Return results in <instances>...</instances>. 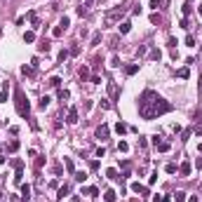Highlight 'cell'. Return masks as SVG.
I'll return each mask as SVG.
<instances>
[{
  "label": "cell",
  "instance_id": "obj_54",
  "mask_svg": "<svg viewBox=\"0 0 202 202\" xmlns=\"http://www.w3.org/2000/svg\"><path fill=\"white\" fill-rule=\"evenodd\" d=\"M150 7H153V10H158V7H160V0H150Z\"/></svg>",
  "mask_w": 202,
  "mask_h": 202
},
{
  "label": "cell",
  "instance_id": "obj_36",
  "mask_svg": "<svg viewBox=\"0 0 202 202\" xmlns=\"http://www.w3.org/2000/svg\"><path fill=\"white\" fill-rule=\"evenodd\" d=\"M99 43H101V33H94V35H92V43H90V45H92V47H96Z\"/></svg>",
  "mask_w": 202,
  "mask_h": 202
},
{
  "label": "cell",
  "instance_id": "obj_40",
  "mask_svg": "<svg viewBox=\"0 0 202 202\" xmlns=\"http://www.w3.org/2000/svg\"><path fill=\"white\" fill-rule=\"evenodd\" d=\"M146 52H148V45H141V47L136 49V57H144Z\"/></svg>",
  "mask_w": 202,
  "mask_h": 202
},
{
  "label": "cell",
  "instance_id": "obj_27",
  "mask_svg": "<svg viewBox=\"0 0 202 202\" xmlns=\"http://www.w3.org/2000/svg\"><path fill=\"white\" fill-rule=\"evenodd\" d=\"M73 179L78 181V183H82V181L87 179V174H85V172H75V174H73Z\"/></svg>",
  "mask_w": 202,
  "mask_h": 202
},
{
  "label": "cell",
  "instance_id": "obj_46",
  "mask_svg": "<svg viewBox=\"0 0 202 202\" xmlns=\"http://www.w3.org/2000/svg\"><path fill=\"white\" fill-rule=\"evenodd\" d=\"M90 169H92V172L99 169V160H92V162H90Z\"/></svg>",
  "mask_w": 202,
  "mask_h": 202
},
{
  "label": "cell",
  "instance_id": "obj_20",
  "mask_svg": "<svg viewBox=\"0 0 202 202\" xmlns=\"http://www.w3.org/2000/svg\"><path fill=\"white\" fill-rule=\"evenodd\" d=\"M106 176H108L111 181H120V174H117V169H113V167H111V169L106 172Z\"/></svg>",
  "mask_w": 202,
  "mask_h": 202
},
{
  "label": "cell",
  "instance_id": "obj_35",
  "mask_svg": "<svg viewBox=\"0 0 202 202\" xmlns=\"http://www.w3.org/2000/svg\"><path fill=\"white\" fill-rule=\"evenodd\" d=\"M181 12H183V16H191V12H193V7H191V2H186V5L181 7Z\"/></svg>",
  "mask_w": 202,
  "mask_h": 202
},
{
  "label": "cell",
  "instance_id": "obj_34",
  "mask_svg": "<svg viewBox=\"0 0 202 202\" xmlns=\"http://www.w3.org/2000/svg\"><path fill=\"white\" fill-rule=\"evenodd\" d=\"M117 150H120V153H127V150H129V144H127V141H120V144H117Z\"/></svg>",
  "mask_w": 202,
  "mask_h": 202
},
{
  "label": "cell",
  "instance_id": "obj_41",
  "mask_svg": "<svg viewBox=\"0 0 202 202\" xmlns=\"http://www.w3.org/2000/svg\"><path fill=\"white\" fill-rule=\"evenodd\" d=\"M186 45H188V47H195V38H193L191 33L186 35Z\"/></svg>",
  "mask_w": 202,
  "mask_h": 202
},
{
  "label": "cell",
  "instance_id": "obj_25",
  "mask_svg": "<svg viewBox=\"0 0 202 202\" xmlns=\"http://www.w3.org/2000/svg\"><path fill=\"white\" fill-rule=\"evenodd\" d=\"M21 73L28 75V78H33V75H35V71H33V66H21Z\"/></svg>",
  "mask_w": 202,
  "mask_h": 202
},
{
  "label": "cell",
  "instance_id": "obj_13",
  "mask_svg": "<svg viewBox=\"0 0 202 202\" xmlns=\"http://www.w3.org/2000/svg\"><path fill=\"white\" fill-rule=\"evenodd\" d=\"M117 31H120V35H127V33L132 31V24H129V21H122L120 26H117Z\"/></svg>",
  "mask_w": 202,
  "mask_h": 202
},
{
  "label": "cell",
  "instance_id": "obj_50",
  "mask_svg": "<svg viewBox=\"0 0 202 202\" xmlns=\"http://www.w3.org/2000/svg\"><path fill=\"white\" fill-rule=\"evenodd\" d=\"M12 165H14V169H24V162H21V160H14Z\"/></svg>",
  "mask_w": 202,
  "mask_h": 202
},
{
  "label": "cell",
  "instance_id": "obj_51",
  "mask_svg": "<svg viewBox=\"0 0 202 202\" xmlns=\"http://www.w3.org/2000/svg\"><path fill=\"white\" fill-rule=\"evenodd\" d=\"M146 144H148V141H146V136H139V146H141V148H146Z\"/></svg>",
  "mask_w": 202,
  "mask_h": 202
},
{
  "label": "cell",
  "instance_id": "obj_56",
  "mask_svg": "<svg viewBox=\"0 0 202 202\" xmlns=\"http://www.w3.org/2000/svg\"><path fill=\"white\" fill-rule=\"evenodd\" d=\"M186 200H188V202H200V197H197V195H191V197H186Z\"/></svg>",
  "mask_w": 202,
  "mask_h": 202
},
{
  "label": "cell",
  "instance_id": "obj_43",
  "mask_svg": "<svg viewBox=\"0 0 202 202\" xmlns=\"http://www.w3.org/2000/svg\"><path fill=\"white\" fill-rule=\"evenodd\" d=\"M68 54H71V57H78V54H80V47H78V45H73V47L68 49Z\"/></svg>",
  "mask_w": 202,
  "mask_h": 202
},
{
  "label": "cell",
  "instance_id": "obj_55",
  "mask_svg": "<svg viewBox=\"0 0 202 202\" xmlns=\"http://www.w3.org/2000/svg\"><path fill=\"white\" fill-rule=\"evenodd\" d=\"M160 202H172V195H162V197H160Z\"/></svg>",
  "mask_w": 202,
  "mask_h": 202
},
{
  "label": "cell",
  "instance_id": "obj_29",
  "mask_svg": "<svg viewBox=\"0 0 202 202\" xmlns=\"http://www.w3.org/2000/svg\"><path fill=\"white\" fill-rule=\"evenodd\" d=\"M176 75H179L181 80H186L188 75H191V71H188V68H179V71H176Z\"/></svg>",
  "mask_w": 202,
  "mask_h": 202
},
{
  "label": "cell",
  "instance_id": "obj_3",
  "mask_svg": "<svg viewBox=\"0 0 202 202\" xmlns=\"http://www.w3.org/2000/svg\"><path fill=\"white\" fill-rule=\"evenodd\" d=\"M125 12H127L125 7H115V10L106 12V16H103V24H106V26H113L115 21H120V19L125 16Z\"/></svg>",
  "mask_w": 202,
  "mask_h": 202
},
{
  "label": "cell",
  "instance_id": "obj_18",
  "mask_svg": "<svg viewBox=\"0 0 202 202\" xmlns=\"http://www.w3.org/2000/svg\"><path fill=\"white\" fill-rule=\"evenodd\" d=\"M115 132L120 134V136H122V134H127V132H129V127H127L125 122H117V125H115Z\"/></svg>",
  "mask_w": 202,
  "mask_h": 202
},
{
  "label": "cell",
  "instance_id": "obj_57",
  "mask_svg": "<svg viewBox=\"0 0 202 202\" xmlns=\"http://www.w3.org/2000/svg\"><path fill=\"white\" fill-rule=\"evenodd\" d=\"M160 7H169V0H160Z\"/></svg>",
  "mask_w": 202,
  "mask_h": 202
},
{
  "label": "cell",
  "instance_id": "obj_10",
  "mask_svg": "<svg viewBox=\"0 0 202 202\" xmlns=\"http://www.w3.org/2000/svg\"><path fill=\"white\" fill-rule=\"evenodd\" d=\"M132 191H134V193H139V195H148V188L141 186L139 181H134V183H132Z\"/></svg>",
  "mask_w": 202,
  "mask_h": 202
},
{
  "label": "cell",
  "instance_id": "obj_61",
  "mask_svg": "<svg viewBox=\"0 0 202 202\" xmlns=\"http://www.w3.org/2000/svg\"><path fill=\"white\" fill-rule=\"evenodd\" d=\"M200 92H202V82H200Z\"/></svg>",
  "mask_w": 202,
  "mask_h": 202
},
{
  "label": "cell",
  "instance_id": "obj_23",
  "mask_svg": "<svg viewBox=\"0 0 202 202\" xmlns=\"http://www.w3.org/2000/svg\"><path fill=\"white\" fill-rule=\"evenodd\" d=\"M24 43H35V33L26 31V33H24Z\"/></svg>",
  "mask_w": 202,
  "mask_h": 202
},
{
  "label": "cell",
  "instance_id": "obj_33",
  "mask_svg": "<svg viewBox=\"0 0 202 202\" xmlns=\"http://www.w3.org/2000/svg\"><path fill=\"white\" fill-rule=\"evenodd\" d=\"M150 24H162V16H160L158 12H153V14H150Z\"/></svg>",
  "mask_w": 202,
  "mask_h": 202
},
{
  "label": "cell",
  "instance_id": "obj_58",
  "mask_svg": "<svg viewBox=\"0 0 202 202\" xmlns=\"http://www.w3.org/2000/svg\"><path fill=\"white\" fill-rule=\"evenodd\" d=\"M0 165H5V155H0Z\"/></svg>",
  "mask_w": 202,
  "mask_h": 202
},
{
  "label": "cell",
  "instance_id": "obj_38",
  "mask_svg": "<svg viewBox=\"0 0 202 202\" xmlns=\"http://www.w3.org/2000/svg\"><path fill=\"white\" fill-rule=\"evenodd\" d=\"M71 54H68V49H61V52H59V61H61V64H64L66 59H68Z\"/></svg>",
  "mask_w": 202,
  "mask_h": 202
},
{
  "label": "cell",
  "instance_id": "obj_8",
  "mask_svg": "<svg viewBox=\"0 0 202 202\" xmlns=\"http://www.w3.org/2000/svg\"><path fill=\"white\" fill-rule=\"evenodd\" d=\"M108 134H111L108 125H99V127H96V136L99 139H108Z\"/></svg>",
  "mask_w": 202,
  "mask_h": 202
},
{
  "label": "cell",
  "instance_id": "obj_30",
  "mask_svg": "<svg viewBox=\"0 0 202 202\" xmlns=\"http://www.w3.org/2000/svg\"><path fill=\"white\" fill-rule=\"evenodd\" d=\"M59 99H61V101H68V99H71V92H68V90H59Z\"/></svg>",
  "mask_w": 202,
  "mask_h": 202
},
{
  "label": "cell",
  "instance_id": "obj_14",
  "mask_svg": "<svg viewBox=\"0 0 202 202\" xmlns=\"http://www.w3.org/2000/svg\"><path fill=\"white\" fill-rule=\"evenodd\" d=\"M193 132H195L197 134V136H202V120H200V117H195V122H193Z\"/></svg>",
  "mask_w": 202,
  "mask_h": 202
},
{
  "label": "cell",
  "instance_id": "obj_11",
  "mask_svg": "<svg viewBox=\"0 0 202 202\" xmlns=\"http://www.w3.org/2000/svg\"><path fill=\"white\" fill-rule=\"evenodd\" d=\"M64 167H66V172L68 174H75V162L71 158H64Z\"/></svg>",
  "mask_w": 202,
  "mask_h": 202
},
{
  "label": "cell",
  "instance_id": "obj_2",
  "mask_svg": "<svg viewBox=\"0 0 202 202\" xmlns=\"http://www.w3.org/2000/svg\"><path fill=\"white\" fill-rule=\"evenodd\" d=\"M14 108H16V113H19L21 117H28V115H31V103H28L26 94H24L19 87L14 90Z\"/></svg>",
  "mask_w": 202,
  "mask_h": 202
},
{
  "label": "cell",
  "instance_id": "obj_9",
  "mask_svg": "<svg viewBox=\"0 0 202 202\" xmlns=\"http://www.w3.org/2000/svg\"><path fill=\"white\" fill-rule=\"evenodd\" d=\"M28 200H31V186L21 183V202H28Z\"/></svg>",
  "mask_w": 202,
  "mask_h": 202
},
{
  "label": "cell",
  "instance_id": "obj_32",
  "mask_svg": "<svg viewBox=\"0 0 202 202\" xmlns=\"http://www.w3.org/2000/svg\"><path fill=\"white\" fill-rule=\"evenodd\" d=\"M38 106H40V108H43V111H45V108L49 106V96H43V99L38 101Z\"/></svg>",
  "mask_w": 202,
  "mask_h": 202
},
{
  "label": "cell",
  "instance_id": "obj_1",
  "mask_svg": "<svg viewBox=\"0 0 202 202\" xmlns=\"http://www.w3.org/2000/svg\"><path fill=\"white\" fill-rule=\"evenodd\" d=\"M172 111H174V106L153 90H146L144 94L139 96V115L144 120H155V117L165 115V113H172Z\"/></svg>",
  "mask_w": 202,
  "mask_h": 202
},
{
  "label": "cell",
  "instance_id": "obj_5",
  "mask_svg": "<svg viewBox=\"0 0 202 202\" xmlns=\"http://www.w3.org/2000/svg\"><path fill=\"white\" fill-rule=\"evenodd\" d=\"M108 96H111V101H115L120 96V87H117L115 80H108Z\"/></svg>",
  "mask_w": 202,
  "mask_h": 202
},
{
  "label": "cell",
  "instance_id": "obj_31",
  "mask_svg": "<svg viewBox=\"0 0 202 202\" xmlns=\"http://www.w3.org/2000/svg\"><path fill=\"white\" fill-rule=\"evenodd\" d=\"M59 26H61V28L66 31V28L71 26V19H68V16H61V21H59Z\"/></svg>",
  "mask_w": 202,
  "mask_h": 202
},
{
  "label": "cell",
  "instance_id": "obj_19",
  "mask_svg": "<svg viewBox=\"0 0 202 202\" xmlns=\"http://www.w3.org/2000/svg\"><path fill=\"white\" fill-rule=\"evenodd\" d=\"M103 200H106V202H117L115 191H106V193H103Z\"/></svg>",
  "mask_w": 202,
  "mask_h": 202
},
{
  "label": "cell",
  "instance_id": "obj_16",
  "mask_svg": "<svg viewBox=\"0 0 202 202\" xmlns=\"http://www.w3.org/2000/svg\"><path fill=\"white\" fill-rule=\"evenodd\" d=\"M80 195H92V197H96V195H99V188H96V186H92V188H82V193H80Z\"/></svg>",
  "mask_w": 202,
  "mask_h": 202
},
{
  "label": "cell",
  "instance_id": "obj_48",
  "mask_svg": "<svg viewBox=\"0 0 202 202\" xmlns=\"http://www.w3.org/2000/svg\"><path fill=\"white\" fill-rule=\"evenodd\" d=\"M155 181H158V172H153V174H150V176H148V183H150V186H153Z\"/></svg>",
  "mask_w": 202,
  "mask_h": 202
},
{
  "label": "cell",
  "instance_id": "obj_15",
  "mask_svg": "<svg viewBox=\"0 0 202 202\" xmlns=\"http://www.w3.org/2000/svg\"><path fill=\"white\" fill-rule=\"evenodd\" d=\"M7 92H10V82L2 85V92H0V103H7Z\"/></svg>",
  "mask_w": 202,
  "mask_h": 202
},
{
  "label": "cell",
  "instance_id": "obj_53",
  "mask_svg": "<svg viewBox=\"0 0 202 202\" xmlns=\"http://www.w3.org/2000/svg\"><path fill=\"white\" fill-rule=\"evenodd\" d=\"M179 26H181V28H191V26H188V19H181Z\"/></svg>",
  "mask_w": 202,
  "mask_h": 202
},
{
  "label": "cell",
  "instance_id": "obj_4",
  "mask_svg": "<svg viewBox=\"0 0 202 202\" xmlns=\"http://www.w3.org/2000/svg\"><path fill=\"white\" fill-rule=\"evenodd\" d=\"M153 146L158 148V153H169V148H172L169 141H160V136H153Z\"/></svg>",
  "mask_w": 202,
  "mask_h": 202
},
{
  "label": "cell",
  "instance_id": "obj_59",
  "mask_svg": "<svg viewBox=\"0 0 202 202\" xmlns=\"http://www.w3.org/2000/svg\"><path fill=\"white\" fill-rule=\"evenodd\" d=\"M197 14H200V16H202V5H200V7H197Z\"/></svg>",
  "mask_w": 202,
  "mask_h": 202
},
{
  "label": "cell",
  "instance_id": "obj_52",
  "mask_svg": "<svg viewBox=\"0 0 202 202\" xmlns=\"http://www.w3.org/2000/svg\"><path fill=\"white\" fill-rule=\"evenodd\" d=\"M78 14L80 16H87V7H78Z\"/></svg>",
  "mask_w": 202,
  "mask_h": 202
},
{
  "label": "cell",
  "instance_id": "obj_39",
  "mask_svg": "<svg viewBox=\"0 0 202 202\" xmlns=\"http://www.w3.org/2000/svg\"><path fill=\"white\" fill-rule=\"evenodd\" d=\"M165 172H167V174H176V165H174V162H169V165L165 167Z\"/></svg>",
  "mask_w": 202,
  "mask_h": 202
},
{
  "label": "cell",
  "instance_id": "obj_44",
  "mask_svg": "<svg viewBox=\"0 0 202 202\" xmlns=\"http://www.w3.org/2000/svg\"><path fill=\"white\" fill-rule=\"evenodd\" d=\"M160 57H162L160 49H153V52H150V59H155V61H160Z\"/></svg>",
  "mask_w": 202,
  "mask_h": 202
},
{
  "label": "cell",
  "instance_id": "obj_60",
  "mask_svg": "<svg viewBox=\"0 0 202 202\" xmlns=\"http://www.w3.org/2000/svg\"><path fill=\"white\" fill-rule=\"evenodd\" d=\"M132 202H139V200H136V197H132Z\"/></svg>",
  "mask_w": 202,
  "mask_h": 202
},
{
  "label": "cell",
  "instance_id": "obj_24",
  "mask_svg": "<svg viewBox=\"0 0 202 202\" xmlns=\"http://www.w3.org/2000/svg\"><path fill=\"white\" fill-rule=\"evenodd\" d=\"M16 150H19V141H10V146H7V153H16Z\"/></svg>",
  "mask_w": 202,
  "mask_h": 202
},
{
  "label": "cell",
  "instance_id": "obj_28",
  "mask_svg": "<svg viewBox=\"0 0 202 202\" xmlns=\"http://www.w3.org/2000/svg\"><path fill=\"white\" fill-rule=\"evenodd\" d=\"M68 191H71V186H68V183H64V186L59 188V195H57V197H64V195H68Z\"/></svg>",
  "mask_w": 202,
  "mask_h": 202
},
{
  "label": "cell",
  "instance_id": "obj_37",
  "mask_svg": "<svg viewBox=\"0 0 202 202\" xmlns=\"http://www.w3.org/2000/svg\"><path fill=\"white\" fill-rule=\"evenodd\" d=\"M61 33H64V28H61V26H54L52 28V38H61Z\"/></svg>",
  "mask_w": 202,
  "mask_h": 202
},
{
  "label": "cell",
  "instance_id": "obj_49",
  "mask_svg": "<svg viewBox=\"0 0 202 202\" xmlns=\"http://www.w3.org/2000/svg\"><path fill=\"white\" fill-rule=\"evenodd\" d=\"M111 66H113V68H117V66H120V59H117V57H111Z\"/></svg>",
  "mask_w": 202,
  "mask_h": 202
},
{
  "label": "cell",
  "instance_id": "obj_45",
  "mask_svg": "<svg viewBox=\"0 0 202 202\" xmlns=\"http://www.w3.org/2000/svg\"><path fill=\"white\" fill-rule=\"evenodd\" d=\"M113 106V103H111V101H108V99H101V108H106V111H108V108H111Z\"/></svg>",
  "mask_w": 202,
  "mask_h": 202
},
{
  "label": "cell",
  "instance_id": "obj_47",
  "mask_svg": "<svg viewBox=\"0 0 202 202\" xmlns=\"http://www.w3.org/2000/svg\"><path fill=\"white\" fill-rule=\"evenodd\" d=\"M108 47H111V49L117 47V38H111V40H108Z\"/></svg>",
  "mask_w": 202,
  "mask_h": 202
},
{
  "label": "cell",
  "instance_id": "obj_7",
  "mask_svg": "<svg viewBox=\"0 0 202 202\" xmlns=\"http://www.w3.org/2000/svg\"><path fill=\"white\" fill-rule=\"evenodd\" d=\"M66 122H68V125H75V122H78V108H68V113H66Z\"/></svg>",
  "mask_w": 202,
  "mask_h": 202
},
{
  "label": "cell",
  "instance_id": "obj_21",
  "mask_svg": "<svg viewBox=\"0 0 202 202\" xmlns=\"http://www.w3.org/2000/svg\"><path fill=\"white\" fill-rule=\"evenodd\" d=\"M172 200H176V202H186V193H183V191H176L174 195H172Z\"/></svg>",
  "mask_w": 202,
  "mask_h": 202
},
{
  "label": "cell",
  "instance_id": "obj_22",
  "mask_svg": "<svg viewBox=\"0 0 202 202\" xmlns=\"http://www.w3.org/2000/svg\"><path fill=\"white\" fill-rule=\"evenodd\" d=\"M125 73H127V75H134V73H139V64H129L127 68H125Z\"/></svg>",
  "mask_w": 202,
  "mask_h": 202
},
{
  "label": "cell",
  "instance_id": "obj_42",
  "mask_svg": "<svg viewBox=\"0 0 202 202\" xmlns=\"http://www.w3.org/2000/svg\"><path fill=\"white\" fill-rule=\"evenodd\" d=\"M21 176H24V169H16V174H14V183H21Z\"/></svg>",
  "mask_w": 202,
  "mask_h": 202
},
{
  "label": "cell",
  "instance_id": "obj_26",
  "mask_svg": "<svg viewBox=\"0 0 202 202\" xmlns=\"http://www.w3.org/2000/svg\"><path fill=\"white\" fill-rule=\"evenodd\" d=\"M38 52H49V40H43L38 45Z\"/></svg>",
  "mask_w": 202,
  "mask_h": 202
},
{
  "label": "cell",
  "instance_id": "obj_6",
  "mask_svg": "<svg viewBox=\"0 0 202 202\" xmlns=\"http://www.w3.org/2000/svg\"><path fill=\"white\" fill-rule=\"evenodd\" d=\"M191 172H193L191 160H183V162L179 165V174H181V176H191Z\"/></svg>",
  "mask_w": 202,
  "mask_h": 202
},
{
  "label": "cell",
  "instance_id": "obj_12",
  "mask_svg": "<svg viewBox=\"0 0 202 202\" xmlns=\"http://www.w3.org/2000/svg\"><path fill=\"white\" fill-rule=\"evenodd\" d=\"M47 85L52 87V90H59V87H61V78H59V75H54V78L47 80Z\"/></svg>",
  "mask_w": 202,
  "mask_h": 202
},
{
  "label": "cell",
  "instance_id": "obj_17",
  "mask_svg": "<svg viewBox=\"0 0 202 202\" xmlns=\"http://www.w3.org/2000/svg\"><path fill=\"white\" fill-rule=\"evenodd\" d=\"M78 75H80V80H82V82H85L87 78H90V68H87V66H80V71H78Z\"/></svg>",
  "mask_w": 202,
  "mask_h": 202
}]
</instances>
